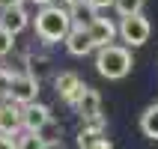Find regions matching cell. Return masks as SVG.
I'll return each instance as SVG.
<instances>
[{"label": "cell", "instance_id": "obj_17", "mask_svg": "<svg viewBox=\"0 0 158 149\" xmlns=\"http://www.w3.org/2000/svg\"><path fill=\"white\" fill-rule=\"evenodd\" d=\"M93 12H102V9H107V6H114V0H84Z\"/></svg>", "mask_w": 158, "mask_h": 149}, {"label": "cell", "instance_id": "obj_4", "mask_svg": "<svg viewBox=\"0 0 158 149\" xmlns=\"http://www.w3.org/2000/svg\"><path fill=\"white\" fill-rule=\"evenodd\" d=\"M6 98L12 105H30L39 98V78L33 72H12L6 87Z\"/></svg>", "mask_w": 158, "mask_h": 149}, {"label": "cell", "instance_id": "obj_8", "mask_svg": "<svg viewBox=\"0 0 158 149\" xmlns=\"http://www.w3.org/2000/svg\"><path fill=\"white\" fill-rule=\"evenodd\" d=\"M66 51L72 54V57H87V54H93L96 48H93V42H89V33L84 24H72V30L66 33Z\"/></svg>", "mask_w": 158, "mask_h": 149}, {"label": "cell", "instance_id": "obj_2", "mask_svg": "<svg viewBox=\"0 0 158 149\" xmlns=\"http://www.w3.org/2000/svg\"><path fill=\"white\" fill-rule=\"evenodd\" d=\"M134 69V57H131V48L125 45H102L96 48V72L107 81H123L128 78V72Z\"/></svg>", "mask_w": 158, "mask_h": 149}, {"label": "cell", "instance_id": "obj_22", "mask_svg": "<svg viewBox=\"0 0 158 149\" xmlns=\"http://www.w3.org/2000/svg\"><path fill=\"white\" fill-rule=\"evenodd\" d=\"M30 3H36V6H48V3H54V0H30Z\"/></svg>", "mask_w": 158, "mask_h": 149}, {"label": "cell", "instance_id": "obj_21", "mask_svg": "<svg viewBox=\"0 0 158 149\" xmlns=\"http://www.w3.org/2000/svg\"><path fill=\"white\" fill-rule=\"evenodd\" d=\"M15 3H24V0H0V9L3 6H15Z\"/></svg>", "mask_w": 158, "mask_h": 149}, {"label": "cell", "instance_id": "obj_10", "mask_svg": "<svg viewBox=\"0 0 158 149\" xmlns=\"http://www.w3.org/2000/svg\"><path fill=\"white\" fill-rule=\"evenodd\" d=\"M87 33H89L93 48H102V45H110L116 39V24L110 18H93L87 24Z\"/></svg>", "mask_w": 158, "mask_h": 149}, {"label": "cell", "instance_id": "obj_20", "mask_svg": "<svg viewBox=\"0 0 158 149\" xmlns=\"http://www.w3.org/2000/svg\"><path fill=\"white\" fill-rule=\"evenodd\" d=\"M96 149H114V143H110V140H107V137H105V140L98 143V146H96Z\"/></svg>", "mask_w": 158, "mask_h": 149}, {"label": "cell", "instance_id": "obj_5", "mask_svg": "<svg viewBox=\"0 0 158 149\" xmlns=\"http://www.w3.org/2000/svg\"><path fill=\"white\" fill-rule=\"evenodd\" d=\"M84 87H87V84H84L75 72H60V75L54 78V89H57V96H60L66 105H72V107H75V101L81 98Z\"/></svg>", "mask_w": 158, "mask_h": 149}, {"label": "cell", "instance_id": "obj_6", "mask_svg": "<svg viewBox=\"0 0 158 149\" xmlns=\"http://www.w3.org/2000/svg\"><path fill=\"white\" fill-rule=\"evenodd\" d=\"M48 122H51V107L39 105V101L21 105V128L24 131H42Z\"/></svg>", "mask_w": 158, "mask_h": 149}, {"label": "cell", "instance_id": "obj_18", "mask_svg": "<svg viewBox=\"0 0 158 149\" xmlns=\"http://www.w3.org/2000/svg\"><path fill=\"white\" fill-rule=\"evenodd\" d=\"M0 149H15V140L9 134H0Z\"/></svg>", "mask_w": 158, "mask_h": 149}, {"label": "cell", "instance_id": "obj_16", "mask_svg": "<svg viewBox=\"0 0 158 149\" xmlns=\"http://www.w3.org/2000/svg\"><path fill=\"white\" fill-rule=\"evenodd\" d=\"M12 48H15V36L9 33V30H3V27H0V60H3V57H9V54H12Z\"/></svg>", "mask_w": 158, "mask_h": 149}, {"label": "cell", "instance_id": "obj_7", "mask_svg": "<svg viewBox=\"0 0 158 149\" xmlns=\"http://www.w3.org/2000/svg\"><path fill=\"white\" fill-rule=\"evenodd\" d=\"M0 27L9 30L12 36H18L21 30L30 27V15H27L24 3H15V6H3L0 9Z\"/></svg>", "mask_w": 158, "mask_h": 149}, {"label": "cell", "instance_id": "obj_14", "mask_svg": "<svg viewBox=\"0 0 158 149\" xmlns=\"http://www.w3.org/2000/svg\"><path fill=\"white\" fill-rule=\"evenodd\" d=\"M15 149H48V137H42V131H21L15 137Z\"/></svg>", "mask_w": 158, "mask_h": 149}, {"label": "cell", "instance_id": "obj_15", "mask_svg": "<svg viewBox=\"0 0 158 149\" xmlns=\"http://www.w3.org/2000/svg\"><path fill=\"white\" fill-rule=\"evenodd\" d=\"M143 3H146V0H114V9H116L119 18H125V15H137V12H143Z\"/></svg>", "mask_w": 158, "mask_h": 149}, {"label": "cell", "instance_id": "obj_9", "mask_svg": "<svg viewBox=\"0 0 158 149\" xmlns=\"http://www.w3.org/2000/svg\"><path fill=\"white\" fill-rule=\"evenodd\" d=\"M75 110L81 114L84 122H93V119H102V96H98L93 87H84L81 98L75 101Z\"/></svg>", "mask_w": 158, "mask_h": 149}, {"label": "cell", "instance_id": "obj_1", "mask_svg": "<svg viewBox=\"0 0 158 149\" xmlns=\"http://www.w3.org/2000/svg\"><path fill=\"white\" fill-rule=\"evenodd\" d=\"M72 9H63L57 3H48V6H39L33 18V27H36V36L42 39L45 45H57L66 39V33L72 30Z\"/></svg>", "mask_w": 158, "mask_h": 149}, {"label": "cell", "instance_id": "obj_12", "mask_svg": "<svg viewBox=\"0 0 158 149\" xmlns=\"http://www.w3.org/2000/svg\"><path fill=\"white\" fill-rule=\"evenodd\" d=\"M21 131V105L0 101V134H18Z\"/></svg>", "mask_w": 158, "mask_h": 149}, {"label": "cell", "instance_id": "obj_3", "mask_svg": "<svg viewBox=\"0 0 158 149\" xmlns=\"http://www.w3.org/2000/svg\"><path fill=\"white\" fill-rule=\"evenodd\" d=\"M116 36L125 42V48H143V45L149 42V36H152V24H149V18L143 15V12L125 15L119 21V27H116Z\"/></svg>", "mask_w": 158, "mask_h": 149}, {"label": "cell", "instance_id": "obj_13", "mask_svg": "<svg viewBox=\"0 0 158 149\" xmlns=\"http://www.w3.org/2000/svg\"><path fill=\"white\" fill-rule=\"evenodd\" d=\"M140 131L149 137V140H158V101L149 105L140 114Z\"/></svg>", "mask_w": 158, "mask_h": 149}, {"label": "cell", "instance_id": "obj_19", "mask_svg": "<svg viewBox=\"0 0 158 149\" xmlns=\"http://www.w3.org/2000/svg\"><path fill=\"white\" fill-rule=\"evenodd\" d=\"M63 3H66L69 9H78V6H84V0H63Z\"/></svg>", "mask_w": 158, "mask_h": 149}, {"label": "cell", "instance_id": "obj_11", "mask_svg": "<svg viewBox=\"0 0 158 149\" xmlns=\"http://www.w3.org/2000/svg\"><path fill=\"white\" fill-rule=\"evenodd\" d=\"M102 140H105V116L81 125V131H78V146L81 149H96Z\"/></svg>", "mask_w": 158, "mask_h": 149}]
</instances>
